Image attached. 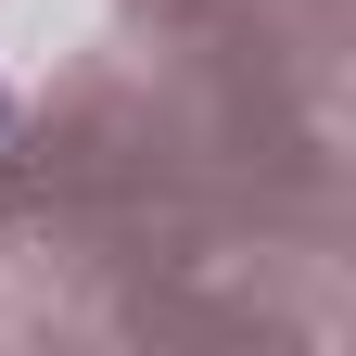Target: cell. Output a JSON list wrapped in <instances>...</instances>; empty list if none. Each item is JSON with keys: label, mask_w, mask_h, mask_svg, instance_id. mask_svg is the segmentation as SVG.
<instances>
[{"label": "cell", "mask_w": 356, "mask_h": 356, "mask_svg": "<svg viewBox=\"0 0 356 356\" xmlns=\"http://www.w3.org/2000/svg\"><path fill=\"white\" fill-rule=\"evenodd\" d=\"M0 140H13V89H0Z\"/></svg>", "instance_id": "obj_1"}]
</instances>
